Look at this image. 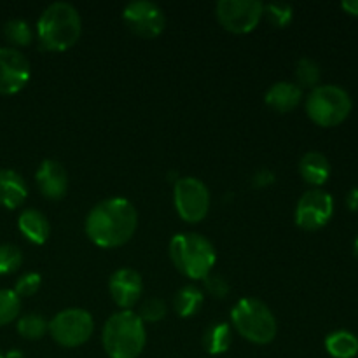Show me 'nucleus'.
Instances as JSON below:
<instances>
[{"label": "nucleus", "mask_w": 358, "mask_h": 358, "mask_svg": "<svg viewBox=\"0 0 358 358\" xmlns=\"http://www.w3.org/2000/svg\"><path fill=\"white\" fill-rule=\"evenodd\" d=\"M138 227V213L129 199L114 196L96 203L84 222L87 238L96 247L117 248L128 243Z\"/></svg>", "instance_id": "obj_1"}, {"label": "nucleus", "mask_w": 358, "mask_h": 358, "mask_svg": "<svg viewBox=\"0 0 358 358\" xmlns=\"http://www.w3.org/2000/svg\"><path fill=\"white\" fill-rule=\"evenodd\" d=\"M80 34H83L80 14L69 2H52L42 10L37 21L38 42L45 51H66L77 44Z\"/></svg>", "instance_id": "obj_2"}, {"label": "nucleus", "mask_w": 358, "mask_h": 358, "mask_svg": "<svg viewBox=\"0 0 358 358\" xmlns=\"http://www.w3.org/2000/svg\"><path fill=\"white\" fill-rule=\"evenodd\" d=\"M101 345L108 358H138L147 345L145 324L136 311H117L105 322Z\"/></svg>", "instance_id": "obj_3"}, {"label": "nucleus", "mask_w": 358, "mask_h": 358, "mask_svg": "<svg viewBox=\"0 0 358 358\" xmlns=\"http://www.w3.org/2000/svg\"><path fill=\"white\" fill-rule=\"evenodd\" d=\"M170 259L189 280H205L212 275L217 252L212 241L199 233H178L170 241Z\"/></svg>", "instance_id": "obj_4"}, {"label": "nucleus", "mask_w": 358, "mask_h": 358, "mask_svg": "<svg viewBox=\"0 0 358 358\" xmlns=\"http://www.w3.org/2000/svg\"><path fill=\"white\" fill-rule=\"evenodd\" d=\"M231 324L241 338L254 345H269L278 332V322L273 311L255 297H243L234 304Z\"/></svg>", "instance_id": "obj_5"}, {"label": "nucleus", "mask_w": 358, "mask_h": 358, "mask_svg": "<svg viewBox=\"0 0 358 358\" xmlns=\"http://www.w3.org/2000/svg\"><path fill=\"white\" fill-rule=\"evenodd\" d=\"M306 114L322 128H334L345 122L353 110L350 93L336 84H318L306 98Z\"/></svg>", "instance_id": "obj_6"}, {"label": "nucleus", "mask_w": 358, "mask_h": 358, "mask_svg": "<svg viewBox=\"0 0 358 358\" xmlns=\"http://www.w3.org/2000/svg\"><path fill=\"white\" fill-rule=\"evenodd\" d=\"M94 320L83 308H66L49 320V334L63 348H77L93 336Z\"/></svg>", "instance_id": "obj_7"}, {"label": "nucleus", "mask_w": 358, "mask_h": 358, "mask_svg": "<svg viewBox=\"0 0 358 358\" xmlns=\"http://www.w3.org/2000/svg\"><path fill=\"white\" fill-rule=\"evenodd\" d=\"M173 205L178 217L189 224L201 222L210 210V191L196 177L177 178L173 184Z\"/></svg>", "instance_id": "obj_8"}, {"label": "nucleus", "mask_w": 358, "mask_h": 358, "mask_svg": "<svg viewBox=\"0 0 358 358\" xmlns=\"http://www.w3.org/2000/svg\"><path fill=\"white\" fill-rule=\"evenodd\" d=\"M215 16L231 34H248L261 23L264 3L257 0H219L215 3Z\"/></svg>", "instance_id": "obj_9"}, {"label": "nucleus", "mask_w": 358, "mask_h": 358, "mask_svg": "<svg viewBox=\"0 0 358 358\" xmlns=\"http://www.w3.org/2000/svg\"><path fill=\"white\" fill-rule=\"evenodd\" d=\"M334 215V198L324 189H310L299 198L294 219L301 229L318 231Z\"/></svg>", "instance_id": "obj_10"}, {"label": "nucleus", "mask_w": 358, "mask_h": 358, "mask_svg": "<svg viewBox=\"0 0 358 358\" xmlns=\"http://www.w3.org/2000/svg\"><path fill=\"white\" fill-rule=\"evenodd\" d=\"M122 21L129 31L142 38H156L166 27V16L157 3L150 0L129 2L122 10Z\"/></svg>", "instance_id": "obj_11"}, {"label": "nucleus", "mask_w": 358, "mask_h": 358, "mask_svg": "<svg viewBox=\"0 0 358 358\" xmlns=\"http://www.w3.org/2000/svg\"><path fill=\"white\" fill-rule=\"evenodd\" d=\"M31 76L27 56L16 48H0V94H14L23 90Z\"/></svg>", "instance_id": "obj_12"}, {"label": "nucleus", "mask_w": 358, "mask_h": 358, "mask_svg": "<svg viewBox=\"0 0 358 358\" xmlns=\"http://www.w3.org/2000/svg\"><path fill=\"white\" fill-rule=\"evenodd\" d=\"M108 292L121 310H131L143 294V280L136 269H115L108 278Z\"/></svg>", "instance_id": "obj_13"}, {"label": "nucleus", "mask_w": 358, "mask_h": 358, "mask_svg": "<svg viewBox=\"0 0 358 358\" xmlns=\"http://www.w3.org/2000/svg\"><path fill=\"white\" fill-rule=\"evenodd\" d=\"M35 182L44 198L58 201L69 191V173L56 159H44L35 171Z\"/></svg>", "instance_id": "obj_14"}, {"label": "nucleus", "mask_w": 358, "mask_h": 358, "mask_svg": "<svg viewBox=\"0 0 358 358\" xmlns=\"http://www.w3.org/2000/svg\"><path fill=\"white\" fill-rule=\"evenodd\" d=\"M264 101L275 112L287 114V112L294 110L303 101V90L296 83L280 80V83L269 86V90L264 94Z\"/></svg>", "instance_id": "obj_15"}, {"label": "nucleus", "mask_w": 358, "mask_h": 358, "mask_svg": "<svg viewBox=\"0 0 358 358\" xmlns=\"http://www.w3.org/2000/svg\"><path fill=\"white\" fill-rule=\"evenodd\" d=\"M28 196L24 178L14 170H0V205L6 208H20Z\"/></svg>", "instance_id": "obj_16"}, {"label": "nucleus", "mask_w": 358, "mask_h": 358, "mask_svg": "<svg viewBox=\"0 0 358 358\" xmlns=\"http://www.w3.org/2000/svg\"><path fill=\"white\" fill-rule=\"evenodd\" d=\"M17 227L21 234L34 245H44L51 234L48 217L35 208H27L17 217Z\"/></svg>", "instance_id": "obj_17"}, {"label": "nucleus", "mask_w": 358, "mask_h": 358, "mask_svg": "<svg viewBox=\"0 0 358 358\" xmlns=\"http://www.w3.org/2000/svg\"><path fill=\"white\" fill-rule=\"evenodd\" d=\"M299 173L313 189H320L331 177V163L325 154L310 150L299 161Z\"/></svg>", "instance_id": "obj_18"}, {"label": "nucleus", "mask_w": 358, "mask_h": 358, "mask_svg": "<svg viewBox=\"0 0 358 358\" xmlns=\"http://www.w3.org/2000/svg\"><path fill=\"white\" fill-rule=\"evenodd\" d=\"M325 350L332 358H355L358 355V338L353 332L339 329L325 338Z\"/></svg>", "instance_id": "obj_19"}, {"label": "nucleus", "mask_w": 358, "mask_h": 358, "mask_svg": "<svg viewBox=\"0 0 358 358\" xmlns=\"http://www.w3.org/2000/svg\"><path fill=\"white\" fill-rule=\"evenodd\" d=\"M233 343V332L229 324H212L203 334V348L210 355H222Z\"/></svg>", "instance_id": "obj_20"}, {"label": "nucleus", "mask_w": 358, "mask_h": 358, "mask_svg": "<svg viewBox=\"0 0 358 358\" xmlns=\"http://www.w3.org/2000/svg\"><path fill=\"white\" fill-rule=\"evenodd\" d=\"M203 303H205V294L199 287L196 285H184L173 299V308L177 311L178 317L189 318L194 317L199 310H201Z\"/></svg>", "instance_id": "obj_21"}, {"label": "nucleus", "mask_w": 358, "mask_h": 358, "mask_svg": "<svg viewBox=\"0 0 358 358\" xmlns=\"http://www.w3.org/2000/svg\"><path fill=\"white\" fill-rule=\"evenodd\" d=\"M3 37L7 38V42H10V48H23L28 45L34 41V31L31 27L28 24V21L21 20V17H14L9 20L3 24Z\"/></svg>", "instance_id": "obj_22"}, {"label": "nucleus", "mask_w": 358, "mask_h": 358, "mask_svg": "<svg viewBox=\"0 0 358 358\" xmlns=\"http://www.w3.org/2000/svg\"><path fill=\"white\" fill-rule=\"evenodd\" d=\"M17 332H20L21 338L35 341V339H41L48 334L49 322L42 315L28 313L17 320Z\"/></svg>", "instance_id": "obj_23"}, {"label": "nucleus", "mask_w": 358, "mask_h": 358, "mask_svg": "<svg viewBox=\"0 0 358 358\" xmlns=\"http://www.w3.org/2000/svg\"><path fill=\"white\" fill-rule=\"evenodd\" d=\"M322 77V70L320 65H318L315 59L311 58H301L299 62L296 63V80L297 86L303 90V87H315L318 86Z\"/></svg>", "instance_id": "obj_24"}, {"label": "nucleus", "mask_w": 358, "mask_h": 358, "mask_svg": "<svg viewBox=\"0 0 358 358\" xmlns=\"http://www.w3.org/2000/svg\"><path fill=\"white\" fill-rule=\"evenodd\" d=\"M21 310V299L10 289H0V327L17 318Z\"/></svg>", "instance_id": "obj_25"}, {"label": "nucleus", "mask_w": 358, "mask_h": 358, "mask_svg": "<svg viewBox=\"0 0 358 358\" xmlns=\"http://www.w3.org/2000/svg\"><path fill=\"white\" fill-rule=\"evenodd\" d=\"M23 264V254L16 245H0V275H10Z\"/></svg>", "instance_id": "obj_26"}, {"label": "nucleus", "mask_w": 358, "mask_h": 358, "mask_svg": "<svg viewBox=\"0 0 358 358\" xmlns=\"http://www.w3.org/2000/svg\"><path fill=\"white\" fill-rule=\"evenodd\" d=\"M138 317L143 324H157L166 317V304L159 297H150L140 306Z\"/></svg>", "instance_id": "obj_27"}, {"label": "nucleus", "mask_w": 358, "mask_h": 358, "mask_svg": "<svg viewBox=\"0 0 358 358\" xmlns=\"http://www.w3.org/2000/svg\"><path fill=\"white\" fill-rule=\"evenodd\" d=\"M264 16L275 27L285 28L292 21L294 7L289 6V3H268V6H264Z\"/></svg>", "instance_id": "obj_28"}, {"label": "nucleus", "mask_w": 358, "mask_h": 358, "mask_svg": "<svg viewBox=\"0 0 358 358\" xmlns=\"http://www.w3.org/2000/svg\"><path fill=\"white\" fill-rule=\"evenodd\" d=\"M42 285V276L35 271H28L24 275H21L17 278L16 285H14V292L17 294V297H30L34 294H37V290Z\"/></svg>", "instance_id": "obj_29"}, {"label": "nucleus", "mask_w": 358, "mask_h": 358, "mask_svg": "<svg viewBox=\"0 0 358 358\" xmlns=\"http://www.w3.org/2000/svg\"><path fill=\"white\" fill-rule=\"evenodd\" d=\"M205 289L213 297H226L229 294V283L220 275H208L205 280Z\"/></svg>", "instance_id": "obj_30"}, {"label": "nucleus", "mask_w": 358, "mask_h": 358, "mask_svg": "<svg viewBox=\"0 0 358 358\" xmlns=\"http://www.w3.org/2000/svg\"><path fill=\"white\" fill-rule=\"evenodd\" d=\"M273 182H275V175L269 170H259L257 173L254 175V178H252V185H254V187H268Z\"/></svg>", "instance_id": "obj_31"}, {"label": "nucleus", "mask_w": 358, "mask_h": 358, "mask_svg": "<svg viewBox=\"0 0 358 358\" xmlns=\"http://www.w3.org/2000/svg\"><path fill=\"white\" fill-rule=\"evenodd\" d=\"M346 206H348V210H352V212H358V187L350 189V191L346 192Z\"/></svg>", "instance_id": "obj_32"}, {"label": "nucleus", "mask_w": 358, "mask_h": 358, "mask_svg": "<svg viewBox=\"0 0 358 358\" xmlns=\"http://www.w3.org/2000/svg\"><path fill=\"white\" fill-rule=\"evenodd\" d=\"M341 7L352 16H358V0H343Z\"/></svg>", "instance_id": "obj_33"}, {"label": "nucleus", "mask_w": 358, "mask_h": 358, "mask_svg": "<svg viewBox=\"0 0 358 358\" xmlns=\"http://www.w3.org/2000/svg\"><path fill=\"white\" fill-rule=\"evenodd\" d=\"M6 358H23V355H21L20 352H16V350H13V352L7 353Z\"/></svg>", "instance_id": "obj_34"}, {"label": "nucleus", "mask_w": 358, "mask_h": 358, "mask_svg": "<svg viewBox=\"0 0 358 358\" xmlns=\"http://www.w3.org/2000/svg\"><path fill=\"white\" fill-rule=\"evenodd\" d=\"M353 252H355V255L358 257V234H357V238H355V243H353Z\"/></svg>", "instance_id": "obj_35"}, {"label": "nucleus", "mask_w": 358, "mask_h": 358, "mask_svg": "<svg viewBox=\"0 0 358 358\" xmlns=\"http://www.w3.org/2000/svg\"><path fill=\"white\" fill-rule=\"evenodd\" d=\"M0 358H6V355H2V353H0Z\"/></svg>", "instance_id": "obj_36"}]
</instances>
